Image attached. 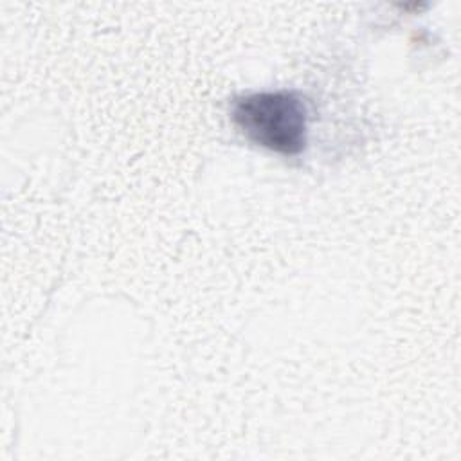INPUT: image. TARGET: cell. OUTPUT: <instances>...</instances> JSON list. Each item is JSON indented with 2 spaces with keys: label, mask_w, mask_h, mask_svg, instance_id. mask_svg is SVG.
Listing matches in <instances>:
<instances>
[{
  "label": "cell",
  "mask_w": 461,
  "mask_h": 461,
  "mask_svg": "<svg viewBox=\"0 0 461 461\" xmlns=\"http://www.w3.org/2000/svg\"><path fill=\"white\" fill-rule=\"evenodd\" d=\"M230 115L236 128L261 148L297 155L306 146L308 110L295 92H254L236 97Z\"/></svg>",
  "instance_id": "1"
}]
</instances>
